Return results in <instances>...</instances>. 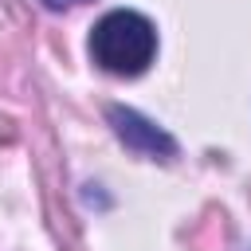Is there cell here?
<instances>
[{"mask_svg": "<svg viewBox=\"0 0 251 251\" xmlns=\"http://www.w3.org/2000/svg\"><path fill=\"white\" fill-rule=\"evenodd\" d=\"M106 126H110V133H114L133 157H141V161H165V165H169V161L180 157L176 137H173L161 122L145 118V114L133 110V106L110 102V106H106Z\"/></svg>", "mask_w": 251, "mask_h": 251, "instance_id": "obj_2", "label": "cell"}, {"mask_svg": "<svg viewBox=\"0 0 251 251\" xmlns=\"http://www.w3.org/2000/svg\"><path fill=\"white\" fill-rule=\"evenodd\" d=\"M247 251H251V247H247Z\"/></svg>", "mask_w": 251, "mask_h": 251, "instance_id": "obj_4", "label": "cell"}, {"mask_svg": "<svg viewBox=\"0 0 251 251\" xmlns=\"http://www.w3.org/2000/svg\"><path fill=\"white\" fill-rule=\"evenodd\" d=\"M161 35L157 24L137 8H110L94 20L86 35V55L102 75L114 78H137L157 63Z\"/></svg>", "mask_w": 251, "mask_h": 251, "instance_id": "obj_1", "label": "cell"}, {"mask_svg": "<svg viewBox=\"0 0 251 251\" xmlns=\"http://www.w3.org/2000/svg\"><path fill=\"white\" fill-rule=\"evenodd\" d=\"M43 8H51V12H67V8H78V4H90V0H39Z\"/></svg>", "mask_w": 251, "mask_h": 251, "instance_id": "obj_3", "label": "cell"}]
</instances>
